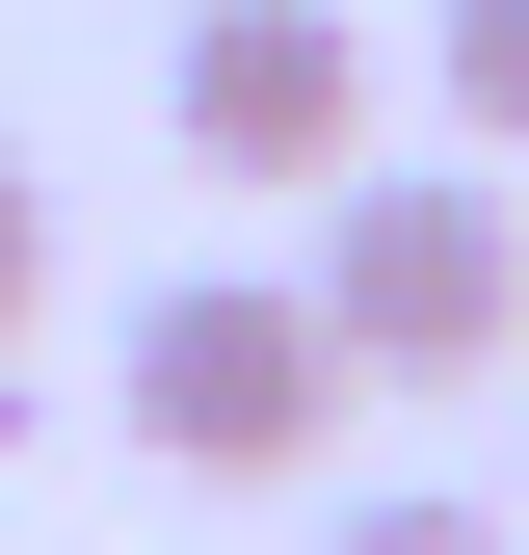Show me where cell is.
<instances>
[{
    "mask_svg": "<svg viewBox=\"0 0 529 555\" xmlns=\"http://www.w3.org/2000/svg\"><path fill=\"white\" fill-rule=\"evenodd\" d=\"M292 292H318V344H345V397H477V371H529V212L450 185V159H345Z\"/></svg>",
    "mask_w": 529,
    "mask_h": 555,
    "instance_id": "obj_1",
    "label": "cell"
},
{
    "mask_svg": "<svg viewBox=\"0 0 529 555\" xmlns=\"http://www.w3.org/2000/svg\"><path fill=\"white\" fill-rule=\"evenodd\" d=\"M106 397H132L159 476H292L318 424H345V344H318V292H264V264H185V292H132Z\"/></svg>",
    "mask_w": 529,
    "mask_h": 555,
    "instance_id": "obj_2",
    "label": "cell"
},
{
    "mask_svg": "<svg viewBox=\"0 0 529 555\" xmlns=\"http://www.w3.org/2000/svg\"><path fill=\"white\" fill-rule=\"evenodd\" d=\"M159 132H185L212 185H345V159H371V27H345V0H185Z\"/></svg>",
    "mask_w": 529,
    "mask_h": 555,
    "instance_id": "obj_3",
    "label": "cell"
},
{
    "mask_svg": "<svg viewBox=\"0 0 529 555\" xmlns=\"http://www.w3.org/2000/svg\"><path fill=\"white\" fill-rule=\"evenodd\" d=\"M450 132L529 159V0H450Z\"/></svg>",
    "mask_w": 529,
    "mask_h": 555,
    "instance_id": "obj_4",
    "label": "cell"
},
{
    "mask_svg": "<svg viewBox=\"0 0 529 555\" xmlns=\"http://www.w3.org/2000/svg\"><path fill=\"white\" fill-rule=\"evenodd\" d=\"M318 555H529V529H503V503H345Z\"/></svg>",
    "mask_w": 529,
    "mask_h": 555,
    "instance_id": "obj_5",
    "label": "cell"
},
{
    "mask_svg": "<svg viewBox=\"0 0 529 555\" xmlns=\"http://www.w3.org/2000/svg\"><path fill=\"white\" fill-rule=\"evenodd\" d=\"M53 318V185H27V132H0V344Z\"/></svg>",
    "mask_w": 529,
    "mask_h": 555,
    "instance_id": "obj_6",
    "label": "cell"
}]
</instances>
